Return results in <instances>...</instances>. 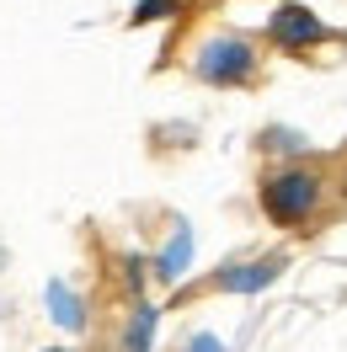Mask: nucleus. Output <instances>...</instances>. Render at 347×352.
<instances>
[{
    "instance_id": "obj_1",
    "label": "nucleus",
    "mask_w": 347,
    "mask_h": 352,
    "mask_svg": "<svg viewBox=\"0 0 347 352\" xmlns=\"http://www.w3.org/2000/svg\"><path fill=\"white\" fill-rule=\"evenodd\" d=\"M315 203H321V176L315 171H278L267 187H262V208H267L278 224L310 219Z\"/></svg>"
},
{
    "instance_id": "obj_4",
    "label": "nucleus",
    "mask_w": 347,
    "mask_h": 352,
    "mask_svg": "<svg viewBox=\"0 0 347 352\" xmlns=\"http://www.w3.org/2000/svg\"><path fill=\"white\" fill-rule=\"evenodd\" d=\"M150 326H155V315H150V309H139V320H134V336H129V352H145V342H150Z\"/></svg>"
},
{
    "instance_id": "obj_3",
    "label": "nucleus",
    "mask_w": 347,
    "mask_h": 352,
    "mask_svg": "<svg viewBox=\"0 0 347 352\" xmlns=\"http://www.w3.org/2000/svg\"><path fill=\"white\" fill-rule=\"evenodd\" d=\"M273 38H278L283 48H304V43H321L326 27L304 11V6H283L278 16H273Z\"/></svg>"
},
{
    "instance_id": "obj_2",
    "label": "nucleus",
    "mask_w": 347,
    "mask_h": 352,
    "mask_svg": "<svg viewBox=\"0 0 347 352\" xmlns=\"http://www.w3.org/2000/svg\"><path fill=\"white\" fill-rule=\"evenodd\" d=\"M251 69H257V54H251V43H240V38H214V43L198 48V75L214 80V86H235Z\"/></svg>"
}]
</instances>
